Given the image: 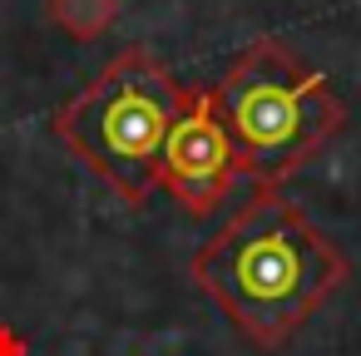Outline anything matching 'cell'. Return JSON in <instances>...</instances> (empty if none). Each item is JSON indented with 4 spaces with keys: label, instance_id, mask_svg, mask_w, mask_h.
I'll return each mask as SVG.
<instances>
[{
    "label": "cell",
    "instance_id": "8992f818",
    "mask_svg": "<svg viewBox=\"0 0 361 356\" xmlns=\"http://www.w3.org/2000/svg\"><path fill=\"white\" fill-rule=\"evenodd\" d=\"M0 356H25V336L6 321H0Z\"/></svg>",
    "mask_w": 361,
    "mask_h": 356
},
{
    "label": "cell",
    "instance_id": "7a4b0ae2",
    "mask_svg": "<svg viewBox=\"0 0 361 356\" xmlns=\"http://www.w3.org/2000/svg\"><path fill=\"white\" fill-rule=\"evenodd\" d=\"M218 119L257 188H282L346 124V104L326 75L282 40H252L213 85Z\"/></svg>",
    "mask_w": 361,
    "mask_h": 356
},
{
    "label": "cell",
    "instance_id": "277c9868",
    "mask_svg": "<svg viewBox=\"0 0 361 356\" xmlns=\"http://www.w3.org/2000/svg\"><path fill=\"white\" fill-rule=\"evenodd\" d=\"M238 173H243V164H238V149L218 119L213 90H188L183 114L173 119V129L159 149V188L188 218H208L223 208Z\"/></svg>",
    "mask_w": 361,
    "mask_h": 356
},
{
    "label": "cell",
    "instance_id": "5b68a950",
    "mask_svg": "<svg viewBox=\"0 0 361 356\" xmlns=\"http://www.w3.org/2000/svg\"><path fill=\"white\" fill-rule=\"evenodd\" d=\"M45 16L70 40H99L119 20V0H45Z\"/></svg>",
    "mask_w": 361,
    "mask_h": 356
},
{
    "label": "cell",
    "instance_id": "3957f363",
    "mask_svg": "<svg viewBox=\"0 0 361 356\" xmlns=\"http://www.w3.org/2000/svg\"><path fill=\"white\" fill-rule=\"evenodd\" d=\"M183 99L188 90L173 70L154 50L134 45L119 50L70 104H60L50 129L129 208H144L159 193V149L183 114Z\"/></svg>",
    "mask_w": 361,
    "mask_h": 356
},
{
    "label": "cell",
    "instance_id": "6da1fadb",
    "mask_svg": "<svg viewBox=\"0 0 361 356\" xmlns=\"http://www.w3.org/2000/svg\"><path fill=\"white\" fill-rule=\"evenodd\" d=\"M188 277L233 331L257 351H277L341 292L351 267L282 188H257L188 257Z\"/></svg>",
    "mask_w": 361,
    "mask_h": 356
}]
</instances>
